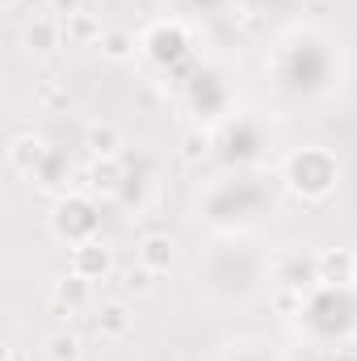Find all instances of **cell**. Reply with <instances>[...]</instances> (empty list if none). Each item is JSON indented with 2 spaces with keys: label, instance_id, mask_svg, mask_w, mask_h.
Here are the masks:
<instances>
[{
  "label": "cell",
  "instance_id": "6da1fadb",
  "mask_svg": "<svg viewBox=\"0 0 357 361\" xmlns=\"http://www.w3.org/2000/svg\"><path fill=\"white\" fill-rule=\"evenodd\" d=\"M139 257H143V265H147V269L156 273V269H169L177 252H173V240L152 235V240H143V252H139Z\"/></svg>",
  "mask_w": 357,
  "mask_h": 361
},
{
  "label": "cell",
  "instance_id": "7a4b0ae2",
  "mask_svg": "<svg viewBox=\"0 0 357 361\" xmlns=\"http://www.w3.org/2000/svg\"><path fill=\"white\" fill-rule=\"evenodd\" d=\"M89 147L97 152V156H114V152H118V130H114L109 122L89 126Z\"/></svg>",
  "mask_w": 357,
  "mask_h": 361
},
{
  "label": "cell",
  "instance_id": "3957f363",
  "mask_svg": "<svg viewBox=\"0 0 357 361\" xmlns=\"http://www.w3.org/2000/svg\"><path fill=\"white\" fill-rule=\"evenodd\" d=\"M30 156H34V160L42 156V143H38V139H17V143H13V152H8L13 169H30Z\"/></svg>",
  "mask_w": 357,
  "mask_h": 361
},
{
  "label": "cell",
  "instance_id": "277c9868",
  "mask_svg": "<svg viewBox=\"0 0 357 361\" xmlns=\"http://www.w3.org/2000/svg\"><path fill=\"white\" fill-rule=\"evenodd\" d=\"M101 332H105V336H122V332H126V311H122L118 302H109V307L101 311Z\"/></svg>",
  "mask_w": 357,
  "mask_h": 361
},
{
  "label": "cell",
  "instance_id": "5b68a950",
  "mask_svg": "<svg viewBox=\"0 0 357 361\" xmlns=\"http://www.w3.org/2000/svg\"><path fill=\"white\" fill-rule=\"evenodd\" d=\"M51 357L55 361H76L80 357V341H76V336H55V341H51Z\"/></svg>",
  "mask_w": 357,
  "mask_h": 361
},
{
  "label": "cell",
  "instance_id": "8992f818",
  "mask_svg": "<svg viewBox=\"0 0 357 361\" xmlns=\"http://www.w3.org/2000/svg\"><path fill=\"white\" fill-rule=\"evenodd\" d=\"M92 185H97V189H114V185H118V164H114V156H105V160L92 169Z\"/></svg>",
  "mask_w": 357,
  "mask_h": 361
},
{
  "label": "cell",
  "instance_id": "52a82bcc",
  "mask_svg": "<svg viewBox=\"0 0 357 361\" xmlns=\"http://www.w3.org/2000/svg\"><path fill=\"white\" fill-rule=\"evenodd\" d=\"M68 34H72V38H97L101 30L92 25L89 13H76V17H68Z\"/></svg>",
  "mask_w": 357,
  "mask_h": 361
},
{
  "label": "cell",
  "instance_id": "ba28073f",
  "mask_svg": "<svg viewBox=\"0 0 357 361\" xmlns=\"http://www.w3.org/2000/svg\"><path fill=\"white\" fill-rule=\"evenodd\" d=\"M105 55H109V59H126V55H131V38H126V34H109V38H105Z\"/></svg>",
  "mask_w": 357,
  "mask_h": 361
},
{
  "label": "cell",
  "instance_id": "9c48e42d",
  "mask_svg": "<svg viewBox=\"0 0 357 361\" xmlns=\"http://www.w3.org/2000/svg\"><path fill=\"white\" fill-rule=\"evenodd\" d=\"M76 265H89V269H101L105 273V265H109V257H105V248H97V252H80V257H76Z\"/></svg>",
  "mask_w": 357,
  "mask_h": 361
},
{
  "label": "cell",
  "instance_id": "30bf717a",
  "mask_svg": "<svg viewBox=\"0 0 357 361\" xmlns=\"http://www.w3.org/2000/svg\"><path fill=\"white\" fill-rule=\"evenodd\" d=\"M25 42H30V47L42 42V51H47V42H51V25H30V30H25Z\"/></svg>",
  "mask_w": 357,
  "mask_h": 361
},
{
  "label": "cell",
  "instance_id": "8fae6325",
  "mask_svg": "<svg viewBox=\"0 0 357 361\" xmlns=\"http://www.w3.org/2000/svg\"><path fill=\"white\" fill-rule=\"evenodd\" d=\"M55 13L68 21V17H76V13H85V0H55Z\"/></svg>",
  "mask_w": 357,
  "mask_h": 361
},
{
  "label": "cell",
  "instance_id": "7c38bea8",
  "mask_svg": "<svg viewBox=\"0 0 357 361\" xmlns=\"http://www.w3.org/2000/svg\"><path fill=\"white\" fill-rule=\"evenodd\" d=\"M126 286H131V290H147V286H152V281H147V265H143L139 273H135V269L126 273Z\"/></svg>",
  "mask_w": 357,
  "mask_h": 361
},
{
  "label": "cell",
  "instance_id": "4fadbf2b",
  "mask_svg": "<svg viewBox=\"0 0 357 361\" xmlns=\"http://www.w3.org/2000/svg\"><path fill=\"white\" fill-rule=\"evenodd\" d=\"M4 4H13V0H4Z\"/></svg>",
  "mask_w": 357,
  "mask_h": 361
}]
</instances>
